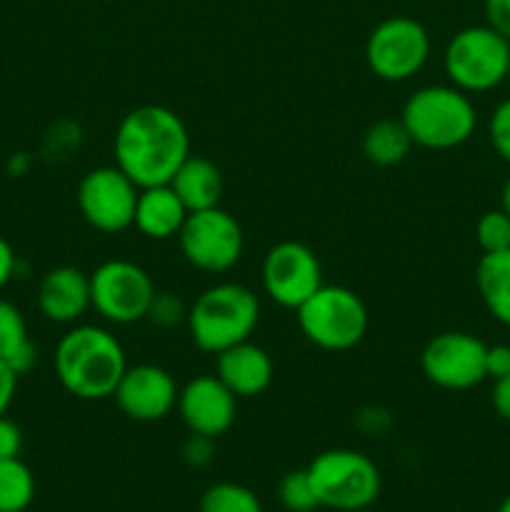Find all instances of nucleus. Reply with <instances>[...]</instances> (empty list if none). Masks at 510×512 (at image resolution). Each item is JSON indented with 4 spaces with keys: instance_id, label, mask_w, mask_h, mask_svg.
<instances>
[{
    "instance_id": "obj_8",
    "label": "nucleus",
    "mask_w": 510,
    "mask_h": 512,
    "mask_svg": "<svg viewBox=\"0 0 510 512\" xmlns=\"http://www.w3.org/2000/svg\"><path fill=\"white\" fill-rule=\"evenodd\" d=\"M430 55V35L423 23L408 15H393L373 28L365 43L370 73L388 83H403L420 73Z\"/></svg>"
},
{
    "instance_id": "obj_16",
    "label": "nucleus",
    "mask_w": 510,
    "mask_h": 512,
    "mask_svg": "<svg viewBox=\"0 0 510 512\" xmlns=\"http://www.w3.org/2000/svg\"><path fill=\"white\" fill-rule=\"evenodd\" d=\"M38 308L50 323L68 325L90 308V275L73 265H58L40 278Z\"/></svg>"
},
{
    "instance_id": "obj_30",
    "label": "nucleus",
    "mask_w": 510,
    "mask_h": 512,
    "mask_svg": "<svg viewBox=\"0 0 510 512\" xmlns=\"http://www.w3.org/2000/svg\"><path fill=\"white\" fill-rule=\"evenodd\" d=\"M183 460L193 468H205L213 460V438L190 433L188 443L183 445Z\"/></svg>"
},
{
    "instance_id": "obj_12",
    "label": "nucleus",
    "mask_w": 510,
    "mask_h": 512,
    "mask_svg": "<svg viewBox=\"0 0 510 512\" xmlns=\"http://www.w3.org/2000/svg\"><path fill=\"white\" fill-rule=\"evenodd\" d=\"M488 345L470 333L448 330L428 340L420 355L423 375L443 390H468L483 383Z\"/></svg>"
},
{
    "instance_id": "obj_35",
    "label": "nucleus",
    "mask_w": 510,
    "mask_h": 512,
    "mask_svg": "<svg viewBox=\"0 0 510 512\" xmlns=\"http://www.w3.org/2000/svg\"><path fill=\"white\" fill-rule=\"evenodd\" d=\"M13 273H15V253L13 248H10L8 240L0 235V290L10 283Z\"/></svg>"
},
{
    "instance_id": "obj_34",
    "label": "nucleus",
    "mask_w": 510,
    "mask_h": 512,
    "mask_svg": "<svg viewBox=\"0 0 510 512\" xmlns=\"http://www.w3.org/2000/svg\"><path fill=\"white\" fill-rule=\"evenodd\" d=\"M490 400H493L495 413L510 423V373L493 380V395H490Z\"/></svg>"
},
{
    "instance_id": "obj_29",
    "label": "nucleus",
    "mask_w": 510,
    "mask_h": 512,
    "mask_svg": "<svg viewBox=\"0 0 510 512\" xmlns=\"http://www.w3.org/2000/svg\"><path fill=\"white\" fill-rule=\"evenodd\" d=\"M485 25L510 40V0H483Z\"/></svg>"
},
{
    "instance_id": "obj_15",
    "label": "nucleus",
    "mask_w": 510,
    "mask_h": 512,
    "mask_svg": "<svg viewBox=\"0 0 510 512\" xmlns=\"http://www.w3.org/2000/svg\"><path fill=\"white\" fill-rule=\"evenodd\" d=\"M238 398L220 383L218 375H200L178 393V413L185 428L205 438H220L235 423Z\"/></svg>"
},
{
    "instance_id": "obj_26",
    "label": "nucleus",
    "mask_w": 510,
    "mask_h": 512,
    "mask_svg": "<svg viewBox=\"0 0 510 512\" xmlns=\"http://www.w3.org/2000/svg\"><path fill=\"white\" fill-rule=\"evenodd\" d=\"M475 240H478L483 253H500L510 248V215L500 210H488L480 215L475 225Z\"/></svg>"
},
{
    "instance_id": "obj_18",
    "label": "nucleus",
    "mask_w": 510,
    "mask_h": 512,
    "mask_svg": "<svg viewBox=\"0 0 510 512\" xmlns=\"http://www.w3.org/2000/svg\"><path fill=\"white\" fill-rule=\"evenodd\" d=\"M188 218V208L183 200L175 195L170 185H153V188H140L138 205H135L133 225L150 240H170L178 238Z\"/></svg>"
},
{
    "instance_id": "obj_37",
    "label": "nucleus",
    "mask_w": 510,
    "mask_h": 512,
    "mask_svg": "<svg viewBox=\"0 0 510 512\" xmlns=\"http://www.w3.org/2000/svg\"><path fill=\"white\" fill-rule=\"evenodd\" d=\"M498 512H510V495L498 505Z\"/></svg>"
},
{
    "instance_id": "obj_13",
    "label": "nucleus",
    "mask_w": 510,
    "mask_h": 512,
    "mask_svg": "<svg viewBox=\"0 0 510 512\" xmlns=\"http://www.w3.org/2000/svg\"><path fill=\"white\" fill-rule=\"evenodd\" d=\"M323 285L320 260L308 245L283 240L265 253L263 288L280 308L298 310Z\"/></svg>"
},
{
    "instance_id": "obj_17",
    "label": "nucleus",
    "mask_w": 510,
    "mask_h": 512,
    "mask_svg": "<svg viewBox=\"0 0 510 512\" xmlns=\"http://www.w3.org/2000/svg\"><path fill=\"white\" fill-rule=\"evenodd\" d=\"M215 375L235 398H255L273 383V360L260 345L243 340L215 355Z\"/></svg>"
},
{
    "instance_id": "obj_6",
    "label": "nucleus",
    "mask_w": 510,
    "mask_h": 512,
    "mask_svg": "<svg viewBox=\"0 0 510 512\" xmlns=\"http://www.w3.org/2000/svg\"><path fill=\"white\" fill-rule=\"evenodd\" d=\"M295 313L305 338L333 353L355 348L368 333V308L343 285L323 283Z\"/></svg>"
},
{
    "instance_id": "obj_31",
    "label": "nucleus",
    "mask_w": 510,
    "mask_h": 512,
    "mask_svg": "<svg viewBox=\"0 0 510 512\" xmlns=\"http://www.w3.org/2000/svg\"><path fill=\"white\" fill-rule=\"evenodd\" d=\"M23 450V433L10 418L0 415V460L20 458Z\"/></svg>"
},
{
    "instance_id": "obj_28",
    "label": "nucleus",
    "mask_w": 510,
    "mask_h": 512,
    "mask_svg": "<svg viewBox=\"0 0 510 512\" xmlns=\"http://www.w3.org/2000/svg\"><path fill=\"white\" fill-rule=\"evenodd\" d=\"M185 315L188 313L183 310V303L170 293H155L153 303H150V310H148V318L153 320L155 325H160V328H170V325L180 323Z\"/></svg>"
},
{
    "instance_id": "obj_4",
    "label": "nucleus",
    "mask_w": 510,
    "mask_h": 512,
    "mask_svg": "<svg viewBox=\"0 0 510 512\" xmlns=\"http://www.w3.org/2000/svg\"><path fill=\"white\" fill-rule=\"evenodd\" d=\"M400 120L420 148L453 150L475 133L478 113L455 85H428L405 100Z\"/></svg>"
},
{
    "instance_id": "obj_22",
    "label": "nucleus",
    "mask_w": 510,
    "mask_h": 512,
    "mask_svg": "<svg viewBox=\"0 0 510 512\" xmlns=\"http://www.w3.org/2000/svg\"><path fill=\"white\" fill-rule=\"evenodd\" d=\"M410 148H413V138H410L408 128L403 120H378L365 130L363 138V153L365 158L380 168H390L408 158Z\"/></svg>"
},
{
    "instance_id": "obj_1",
    "label": "nucleus",
    "mask_w": 510,
    "mask_h": 512,
    "mask_svg": "<svg viewBox=\"0 0 510 512\" xmlns=\"http://www.w3.org/2000/svg\"><path fill=\"white\" fill-rule=\"evenodd\" d=\"M115 165L138 188L168 185L190 155L183 118L163 105H140L120 120L113 140Z\"/></svg>"
},
{
    "instance_id": "obj_7",
    "label": "nucleus",
    "mask_w": 510,
    "mask_h": 512,
    "mask_svg": "<svg viewBox=\"0 0 510 512\" xmlns=\"http://www.w3.org/2000/svg\"><path fill=\"white\" fill-rule=\"evenodd\" d=\"M510 40L488 25L458 30L445 48L443 65L450 83L463 93H485L508 78Z\"/></svg>"
},
{
    "instance_id": "obj_10",
    "label": "nucleus",
    "mask_w": 510,
    "mask_h": 512,
    "mask_svg": "<svg viewBox=\"0 0 510 512\" xmlns=\"http://www.w3.org/2000/svg\"><path fill=\"white\" fill-rule=\"evenodd\" d=\"M153 298L150 275L130 260H108L90 273V308L115 325L148 318Z\"/></svg>"
},
{
    "instance_id": "obj_21",
    "label": "nucleus",
    "mask_w": 510,
    "mask_h": 512,
    "mask_svg": "<svg viewBox=\"0 0 510 512\" xmlns=\"http://www.w3.org/2000/svg\"><path fill=\"white\" fill-rule=\"evenodd\" d=\"M0 360L18 375L28 373L38 360V350L30 343L23 313L3 298H0Z\"/></svg>"
},
{
    "instance_id": "obj_32",
    "label": "nucleus",
    "mask_w": 510,
    "mask_h": 512,
    "mask_svg": "<svg viewBox=\"0 0 510 512\" xmlns=\"http://www.w3.org/2000/svg\"><path fill=\"white\" fill-rule=\"evenodd\" d=\"M510 373V345H488L485 350V375L493 380Z\"/></svg>"
},
{
    "instance_id": "obj_14",
    "label": "nucleus",
    "mask_w": 510,
    "mask_h": 512,
    "mask_svg": "<svg viewBox=\"0 0 510 512\" xmlns=\"http://www.w3.org/2000/svg\"><path fill=\"white\" fill-rule=\"evenodd\" d=\"M178 393V385L168 370L145 363L125 370L113 398L130 420L155 423L178 405Z\"/></svg>"
},
{
    "instance_id": "obj_3",
    "label": "nucleus",
    "mask_w": 510,
    "mask_h": 512,
    "mask_svg": "<svg viewBox=\"0 0 510 512\" xmlns=\"http://www.w3.org/2000/svg\"><path fill=\"white\" fill-rule=\"evenodd\" d=\"M258 320V295L240 283H218L203 290L185 315L195 348L213 355L250 340Z\"/></svg>"
},
{
    "instance_id": "obj_36",
    "label": "nucleus",
    "mask_w": 510,
    "mask_h": 512,
    "mask_svg": "<svg viewBox=\"0 0 510 512\" xmlns=\"http://www.w3.org/2000/svg\"><path fill=\"white\" fill-rule=\"evenodd\" d=\"M503 210L510 215V178L503 185Z\"/></svg>"
},
{
    "instance_id": "obj_33",
    "label": "nucleus",
    "mask_w": 510,
    "mask_h": 512,
    "mask_svg": "<svg viewBox=\"0 0 510 512\" xmlns=\"http://www.w3.org/2000/svg\"><path fill=\"white\" fill-rule=\"evenodd\" d=\"M18 378L20 375L8 363L0 360V415L8 413L10 403H13L15 390H18Z\"/></svg>"
},
{
    "instance_id": "obj_27",
    "label": "nucleus",
    "mask_w": 510,
    "mask_h": 512,
    "mask_svg": "<svg viewBox=\"0 0 510 512\" xmlns=\"http://www.w3.org/2000/svg\"><path fill=\"white\" fill-rule=\"evenodd\" d=\"M488 130L495 153H498L505 163H510V98L503 100V103L493 110Z\"/></svg>"
},
{
    "instance_id": "obj_38",
    "label": "nucleus",
    "mask_w": 510,
    "mask_h": 512,
    "mask_svg": "<svg viewBox=\"0 0 510 512\" xmlns=\"http://www.w3.org/2000/svg\"><path fill=\"white\" fill-rule=\"evenodd\" d=\"M508 80H510V63H508Z\"/></svg>"
},
{
    "instance_id": "obj_23",
    "label": "nucleus",
    "mask_w": 510,
    "mask_h": 512,
    "mask_svg": "<svg viewBox=\"0 0 510 512\" xmlns=\"http://www.w3.org/2000/svg\"><path fill=\"white\" fill-rule=\"evenodd\" d=\"M35 498V478L20 458L0 460V512H25Z\"/></svg>"
},
{
    "instance_id": "obj_20",
    "label": "nucleus",
    "mask_w": 510,
    "mask_h": 512,
    "mask_svg": "<svg viewBox=\"0 0 510 512\" xmlns=\"http://www.w3.org/2000/svg\"><path fill=\"white\" fill-rule=\"evenodd\" d=\"M475 283L488 313L510 328V248L483 253L475 268Z\"/></svg>"
},
{
    "instance_id": "obj_24",
    "label": "nucleus",
    "mask_w": 510,
    "mask_h": 512,
    "mask_svg": "<svg viewBox=\"0 0 510 512\" xmlns=\"http://www.w3.org/2000/svg\"><path fill=\"white\" fill-rule=\"evenodd\" d=\"M198 512H263L258 495L240 483H215L200 498Z\"/></svg>"
},
{
    "instance_id": "obj_2",
    "label": "nucleus",
    "mask_w": 510,
    "mask_h": 512,
    "mask_svg": "<svg viewBox=\"0 0 510 512\" xmlns=\"http://www.w3.org/2000/svg\"><path fill=\"white\" fill-rule=\"evenodd\" d=\"M53 368L60 385L78 400H105L128 370L123 345L98 325H78L55 345Z\"/></svg>"
},
{
    "instance_id": "obj_5",
    "label": "nucleus",
    "mask_w": 510,
    "mask_h": 512,
    "mask_svg": "<svg viewBox=\"0 0 510 512\" xmlns=\"http://www.w3.org/2000/svg\"><path fill=\"white\" fill-rule=\"evenodd\" d=\"M310 483L320 508L358 512L370 508L380 495V470L358 450H325L308 465Z\"/></svg>"
},
{
    "instance_id": "obj_25",
    "label": "nucleus",
    "mask_w": 510,
    "mask_h": 512,
    "mask_svg": "<svg viewBox=\"0 0 510 512\" xmlns=\"http://www.w3.org/2000/svg\"><path fill=\"white\" fill-rule=\"evenodd\" d=\"M280 505L288 512H313L320 508L318 495H315L313 483H310L308 470H293L280 480L278 488Z\"/></svg>"
},
{
    "instance_id": "obj_9",
    "label": "nucleus",
    "mask_w": 510,
    "mask_h": 512,
    "mask_svg": "<svg viewBox=\"0 0 510 512\" xmlns=\"http://www.w3.org/2000/svg\"><path fill=\"white\" fill-rule=\"evenodd\" d=\"M180 250L193 268L203 273H225L238 265L243 255V230L240 223L220 205L188 213L178 233Z\"/></svg>"
},
{
    "instance_id": "obj_19",
    "label": "nucleus",
    "mask_w": 510,
    "mask_h": 512,
    "mask_svg": "<svg viewBox=\"0 0 510 512\" xmlns=\"http://www.w3.org/2000/svg\"><path fill=\"white\" fill-rule=\"evenodd\" d=\"M168 185L183 200L188 213L215 208L223 195V175L215 168V163L200 155H188Z\"/></svg>"
},
{
    "instance_id": "obj_11",
    "label": "nucleus",
    "mask_w": 510,
    "mask_h": 512,
    "mask_svg": "<svg viewBox=\"0 0 510 512\" xmlns=\"http://www.w3.org/2000/svg\"><path fill=\"white\" fill-rule=\"evenodd\" d=\"M140 188L118 168L105 165L85 173L78 185V208L85 223L100 233H123L133 225Z\"/></svg>"
}]
</instances>
